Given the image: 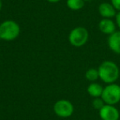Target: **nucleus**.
Masks as SVG:
<instances>
[{"label": "nucleus", "mask_w": 120, "mask_h": 120, "mask_svg": "<svg viewBox=\"0 0 120 120\" xmlns=\"http://www.w3.org/2000/svg\"><path fill=\"white\" fill-rule=\"evenodd\" d=\"M100 79L106 84L115 83L119 78L120 71L118 66L111 60H105L98 68Z\"/></svg>", "instance_id": "f257e3e1"}, {"label": "nucleus", "mask_w": 120, "mask_h": 120, "mask_svg": "<svg viewBox=\"0 0 120 120\" xmlns=\"http://www.w3.org/2000/svg\"><path fill=\"white\" fill-rule=\"evenodd\" d=\"M18 23L12 20H6L0 24V40L5 41L14 40L20 35Z\"/></svg>", "instance_id": "f03ea898"}, {"label": "nucleus", "mask_w": 120, "mask_h": 120, "mask_svg": "<svg viewBox=\"0 0 120 120\" xmlns=\"http://www.w3.org/2000/svg\"><path fill=\"white\" fill-rule=\"evenodd\" d=\"M101 98L105 105H115L120 102V86L116 83L107 84L104 87Z\"/></svg>", "instance_id": "7ed1b4c3"}, {"label": "nucleus", "mask_w": 120, "mask_h": 120, "mask_svg": "<svg viewBox=\"0 0 120 120\" xmlns=\"http://www.w3.org/2000/svg\"><path fill=\"white\" fill-rule=\"evenodd\" d=\"M89 39V32L85 27L77 26L70 31L68 41L74 47H82L87 42Z\"/></svg>", "instance_id": "20e7f679"}, {"label": "nucleus", "mask_w": 120, "mask_h": 120, "mask_svg": "<svg viewBox=\"0 0 120 120\" xmlns=\"http://www.w3.org/2000/svg\"><path fill=\"white\" fill-rule=\"evenodd\" d=\"M53 112L60 118H68L74 112V106L68 100H59L53 105Z\"/></svg>", "instance_id": "39448f33"}, {"label": "nucleus", "mask_w": 120, "mask_h": 120, "mask_svg": "<svg viewBox=\"0 0 120 120\" xmlns=\"http://www.w3.org/2000/svg\"><path fill=\"white\" fill-rule=\"evenodd\" d=\"M99 115L101 120H118L120 113L114 105H105L100 110Z\"/></svg>", "instance_id": "423d86ee"}, {"label": "nucleus", "mask_w": 120, "mask_h": 120, "mask_svg": "<svg viewBox=\"0 0 120 120\" xmlns=\"http://www.w3.org/2000/svg\"><path fill=\"white\" fill-rule=\"evenodd\" d=\"M98 12L100 15L103 18H109L111 19L113 17H116L117 10L114 8L111 3H102L99 5Z\"/></svg>", "instance_id": "0eeeda50"}, {"label": "nucleus", "mask_w": 120, "mask_h": 120, "mask_svg": "<svg viewBox=\"0 0 120 120\" xmlns=\"http://www.w3.org/2000/svg\"><path fill=\"white\" fill-rule=\"evenodd\" d=\"M107 43L112 52L116 54H120V30L115 31L109 35Z\"/></svg>", "instance_id": "6e6552de"}, {"label": "nucleus", "mask_w": 120, "mask_h": 120, "mask_svg": "<svg viewBox=\"0 0 120 120\" xmlns=\"http://www.w3.org/2000/svg\"><path fill=\"white\" fill-rule=\"evenodd\" d=\"M99 30L105 35H111L116 31V23L112 19L103 18L99 22Z\"/></svg>", "instance_id": "1a4fd4ad"}, {"label": "nucleus", "mask_w": 120, "mask_h": 120, "mask_svg": "<svg viewBox=\"0 0 120 120\" xmlns=\"http://www.w3.org/2000/svg\"><path fill=\"white\" fill-rule=\"evenodd\" d=\"M104 87L100 84L97 82H91L87 87V93L89 95H90L93 98H97V97H101L102 92H103Z\"/></svg>", "instance_id": "9d476101"}, {"label": "nucleus", "mask_w": 120, "mask_h": 120, "mask_svg": "<svg viewBox=\"0 0 120 120\" xmlns=\"http://www.w3.org/2000/svg\"><path fill=\"white\" fill-rule=\"evenodd\" d=\"M84 5H85L84 0H67V6L71 10H81L84 7Z\"/></svg>", "instance_id": "9b49d317"}, {"label": "nucleus", "mask_w": 120, "mask_h": 120, "mask_svg": "<svg viewBox=\"0 0 120 120\" xmlns=\"http://www.w3.org/2000/svg\"><path fill=\"white\" fill-rule=\"evenodd\" d=\"M85 77L89 82H95V81H97L100 78V76H99V72L98 69L95 68H89L88 70L86 72Z\"/></svg>", "instance_id": "f8f14e48"}, {"label": "nucleus", "mask_w": 120, "mask_h": 120, "mask_svg": "<svg viewBox=\"0 0 120 120\" xmlns=\"http://www.w3.org/2000/svg\"><path fill=\"white\" fill-rule=\"evenodd\" d=\"M92 106L94 109L97 110H100L104 105H105V103L104 102V100H102L101 97H97V98H94V100H92Z\"/></svg>", "instance_id": "ddd939ff"}, {"label": "nucleus", "mask_w": 120, "mask_h": 120, "mask_svg": "<svg viewBox=\"0 0 120 120\" xmlns=\"http://www.w3.org/2000/svg\"><path fill=\"white\" fill-rule=\"evenodd\" d=\"M112 5L118 12H120V0H110Z\"/></svg>", "instance_id": "4468645a"}, {"label": "nucleus", "mask_w": 120, "mask_h": 120, "mask_svg": "<svg viewBox=\"0 0 120 120\" xmlns=\"http://www.w3.org/2000/svg\"><path fill=\"white\" fill-rule=\"evenodd\" d=\"M115 21H116V26L119 28L120 30V12H117L116 17H115Z\"/></svg>", "instance_id": "2eb2a0df"}, {"label": "nucleus", "mask_w": 120, "mask_h": 120, "mask_svg": "<svg viewBox=\"0 0 120 120\" xmlns=\"http://www.w3.org/2000/svg\"><path fill=\"white\" fill-rule=\"evenodd\" d=\"M49 3H51V4H56V3H58L60 0H46Z\"/></svg>", "instance_id": "dca6fc26"}, {"label": "nucleus", "mask_w": 120, "mask_h": 120, "mask_svg": "<svg viewBox=\"0 0 120 120\" xmlns=\"http://www.w3.org/2000/svg\"><path fill=\"white\" fill-rule=\"evenodd\" d=\"M2 8H3V2H2V0H0V12L2 10Z\"/></svg>", "instance_id": "f3484780"}, {"label": "nucleus", "mask_w": 120, "mask_h": 120, "mask_svg": "<svg viewBox=\"0 0 120 120\" xmlns=\"http://www.w3.org/2000/svg\"><path fill=\"white\" fill-rule=\"evenodd\" d=\"M84 1H85V2H86V1H90V0H84Z\"/></svg>", "instance_id": "a211bd4d"}]
</instances>
